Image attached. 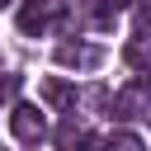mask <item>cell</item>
<instances>
[{
	"label": "cell",
	"mask_w": 151,
	"mask_h": 151,
	"mask_svg": "<svg viewBox=\"0 0 151 151\" xmlns=\"http://www.w3.org/2000/svg\"><path fill=\"white\" fill-rule=\"evenodd\" d=\"M109 151H142V146H137V137H113Z\"/></svg>",
	"instance_id": "6"
},
{
	"label": "cell",
	"mask_w": 151,
	"mask_h": 151,
	"mask_svg": "<svg viewBox=\"0 0 151 151\" xmlns=\"http://www.w3.org/2000/svg\"><path fill=\"white\" fill-rule=\"evenodd\" d=\"M57 61H61V66H85V71H90V66H99V47L61 42V47H57Z\"/></svg>",
	"instance_id": "3"
},
{
	"label": "cell",
	"mask_w": 151,
	"mask_h": 151,
	"mask_svg": "<svg viewBox=\"0 0 151 151\" xmlns=\"http://www.w3.org/2000/svg\"><path fill=\"white\" fill-rule=\"evenodd\" d=\"M0 5H5V0H0Z\"/></svg>",
	"instance_id": "9"
},
{
	"label": "cell",
	"mask_w": 151,
	"mask_h": 151,
	"mask_svg": "<svg viewBox=\"0 0 151 151\" xmlns=\"http://www.w3.org/2000/svg\"><path fill=\"white\" fill-rule=\"evenodd\" d=\"M42 99H47L52 109H66V104L76 99V90H71L66 80H57V76H52V80H42Z\"/></svg>",
	"instance_id": "5"
},
{
	"label": "cell",
	"mask_w": 151,
	"mask_h": 151,
	"mask_svg": "<svg viewBox=\"0 0 151 151\" xmlns=\"http://www.w3.org/2000/svg\"><path fill=\"white\" fill-rule=\"evenodd\" d=\"M142 94H146V85H142V80H137V85H127V90H118V94H113V113L132 118V113L142 109Z\"/></svg>",
	"instance_id": "4"
},
{
	"label": "cell",
	"mask_w": 151,
	"mask_h": 151,
	"mask_svg": "<svg viewBox=\"0 0 151 151\" xmlns=\"http://www.w3.org/2000/svg\"><path fill=\"white\" fill-rule=\"evenodd\" d=\"M127 5H132V0H99V9H104V19H109V14H123Z\"/></svg>",
	"instance_id": "7"
},
{
	"label": "cell",
	"mask_w": 151,
	"mask_h": 151,
	"mask_svg": "<svg viewBox=\"0 0 151 151\" xmlns=\"http://www.w3.org/2000/svg\"><path fill=\"white\" fill-rule=\"evenodd\" d=\"M85 151H109V142L104 137H85Z\"/></svg>",
	"instance_id": "8"
},
{
	"label": "cell",
	"mask_w": 151,
	"mask_h": 151,
	"mask_svg": "<svg viewBox=\"0 0 151 151\" xmlns=\"http://www.w3.org/2000/svg\"><path fill=\"white\" fill-rule=\"evenodd\" d=\"M9 132H14L19 142H42V137H47V118H42L33 104H14V109H9Z\"/></svg>",
	"instance_id": "1"
},
{
	"label": "cell",
	"mask_w": 151,
	"mask_h": 151,
	"mask_svg": "<svg viewBox=\"0 0 151 151\" xmlns=\"http://www.w3.org/2000/svg\"><path fill=\"white\" fill-rule=\"evenodd\" d=\"M47 24H52V5H47V0H24V9H19V33L38 38V33H47Z\"/></svg>",
	"instance_id": "2"
}]
</instances>
